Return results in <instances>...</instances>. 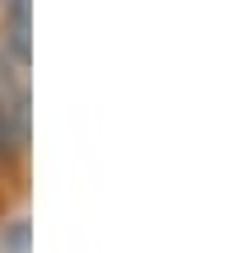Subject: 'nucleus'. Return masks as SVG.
<instances>
[{
    "mask_svg": "<svg viewBox=\"0 0 248 253\" xmlns=\"http://www.w3.org/2000/svg\"><path fill=\"white\" fill-rule=\"evenodd\" d=\"M28 19H33V0H9V5L0 9V42L24 66H28V56H33V28H28Z\"/></svg>",
    "mask_w": 248,
    "mask_h": 253,
    "instance_id": "1",
    "label": "nucleus"
},
{
    "mask_svg": "<svg viewBox=\"0 0 248 253\" xmlns=\"http://www.w3.org/2000/svg\"><path fill=\"white\" fill-rule=\"evenodd\" d=\"M5 5H9V0H0V9H5Z\"/></svg>",
    "mask_w": 248,
    "mask_h": 253,
    "instance_id": "2",
    "label": "nucleus"
}]
</instances>
